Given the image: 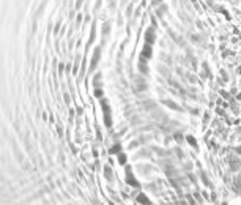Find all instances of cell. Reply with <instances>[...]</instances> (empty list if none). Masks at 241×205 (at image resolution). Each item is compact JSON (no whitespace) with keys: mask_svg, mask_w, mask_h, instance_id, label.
<instances>
[{"mask_svg":"<svg viewBox=\"0 0 241 205\" xmlns=\"http://www.w3.org/2000/svg\"><path fill=\"white\" fill-rule=\"evenodd\" d=\"M118 161H120V164H126V155L118 153Z\"/></svg>","mask_w":241,"mask_h":205,"instance_id":"8fae6325","label":"cell"},{"mask_svg":"<svg viewBox=\"0 0 241 205\" xmlns=\"http://www.w3.org/2000/svg\"><path fill=\"white\" fill-rule=\"evenodd\" d=\"M126 183L134 186V188H139V181L134 178V175L131 172V167H126Z\"/></svg>","mask_w":241,"mask_h":205,"instance_id":"7a4b0ae2","label":"cell"},{"mask_svg":"<svg viewBox=\"0 0 241 205\" xmlns=\"http://www.w3.org/2000/svg\"><path fill=\"white\" fill-rule=\"evenodd\" d=\"M142 57L143 59H151L153 57V51H151V44H148V43H145V46H143V49H142Z\"/></svg>","mask_w":241,"mask_h":205,"instance_id":"5b68a950","label":"cell"},{"mask_svg":"<svg viewBox=\"0 0 241 205\" xmlns=\"http://www.w3.org/2000/svg\"><path fill=\"white\" fill-rule=\"evenodd\" d=\"M236 153H239V155H241V145H239V147H236Z\"/></svg>","mask_w":241,"mask_h":205,"instance_id":"d6986e66","label":"cell"},{"mask_svg":"<svg viewBox=\"0 0 241 205\" xmlns=\"http://www.w3.org/2000/svg\"><path fill=\"white\" fill-rule=\"evenodd\" d=\"M99 55H101V49L99 48H95V52H93V59H91V65H90V71H93L98 65V60H99Z\"/></svg>","mask_w":241,"mask_h":205,"instance_id":"277c9868","label":"cell"},{"mask_svg":"<svg viewBox=\"0 0 241 205\" xmlns=\"http://www.w3.org/2000/svg\"><path fill=\"white\" fill-rule=\"evenodd\" d=\"M109 30H110V25H109V24H104V32H103V35H107Z\"/></svg>","mask_w":241,"mask_h":205,"instance_id":"5bb4252c","label":"cell"},{"mask_svg":"<svg viewBox=\"0 0 241 205\" xmlns=\"http://www.w3.org/2000/svg\"><path fill=\"white\" fill-rule=\"evenodd\" d=\"M137 202H139V203H151L150 200H148V197H147V196H143V194H139V196H137Z\"/></svg>","mask_w":241,"mask_h":205,"instance_id":"9c48e42d","label":"cell"},{"mask_svg":"<svg viewBox=\"0 0 241 205\" xmlns=\"http://www.w3.org/2000/svg\"><path fill=\"white\" fill-rule=\"evenodd\" d=\"M99 102H101V107H103V112H104V125H106L107 128H110V126H112V118H110V107H109L107 101H106L104 98H101Z\"/></svg>","mask_w":241,"mask_h":205,"instance_id":"6da1fadb","label":"cell"},{"mask_svg":"<svg viewBox=\"0 0 241 205\" xmlns=\"http://www.w3.org/2000/svg\"><path fill=\"white\" fill-rule=\"evenodd\" d=\"M236 98H238V99H239V101H241V93H239V95H238V96H236Z\"/></svg>","mask_w":241,"mask_h":205,"instance_id":"ffe728a7","label":"cell"},{"mask_svg":"<svg viewBox=\"0 0 241 205\" xmlns=\"http://www.w3.org/2000/svg\"><path fill=\"white\" fill-rule=\"evenodd\" d=\"M80 5H82V0H77V2H76V8H79Z\"/></svg>","mask_w":241,"mask_h":205,"instance_id":"ac0fdd59","label":"cell"},{"mask_svg":"<svg viewBox=\"0 0 241 205\" xmlns=\"http://www.w3.org/2000/svg\"><path fill=\"white\" fill-rule=\"evenodd\" d=\"M120 152H122V147H120V144L114 145V147H112V148H110V150H109V153H110V155H118Z\"/></svg>","mask_w":241,"mask_h":205,"instance_id":"ba28073f","label":"cell"},{"mask_svg":"<svg viewBox=\"0 0 241 205\" xmlns=\"http://www.w3.org/2000/svg\"><path fill=\"white\" fill-rule=\"evenodd\" d=\"M104 172H106V178L110 180V177H112V175H110V169H109V167H104Z\"/></svg>","mask_w":241,"mask_h":205,"instance_id":"4fadbf2b","label":"cell"},{"mask_svg":"<svg viewBox=\"0 0 241 205\" xmlns=\"http://www.w3.org/2000/svg\"><path fill=\"white\" fill-rule=\"evenodd\" d=\"M139 71L142 74H148V66H147V59H140L139 60Z\"/></svg>","mask_w":241,"mask_h":205,"instance_id":"52a82bcc","label":"cell"},{"mask_svg":"<svg viewBox=\"0 0 241 205\" xmlns=\"http://www.w3.org/2000/svg\"><path fill=\"white\" fill-rule=\"evenodd\" d=\"M154 41H156V33H154L153 27H150V29H147V32H145V43L153 44Z\"/></svg>","mask_w":241,"mask_h":205,"instance_id":"3957f363","label":"cell"},{"mask_svg":"<svg viewBox=\"0 0 241 205\" xmlns=\"http://www.w3.org/2000/svg\"><path fill=\"white\" fill-rule=\"evenodd\" d=\"M164 10H167V6H161L159 10H158V16H162V13H164Z\"/></svg>","mask_w":241,"mask_h":205,"instance_id":"9a60e30c","label":"cell"},{"mask_svg":"<svg viewBox=\"0 0 241 205\" xmlns=\"http://www.w3.org/2000/svg\"><path fill=\"white\" fill-rule=\"evenodd\" d=\"M175 139H177L178 142H181V134H175Z\"/></svg>","mask_w":241,"mask_h":205,"instance_id":"e0dca14e","label":"cell"},{"mask_svg":"<svg viewBox=\"0 0 241 205\" xmlns=\"http://www.w3.org/2000/svg\"><path fill=\"white\" fill-rule=\"evenodd\" d=\"M162 104H164V106H167V107H170V109H173V110H178V112H181V110H183L178 104H175V102H173V101H170V99H164V101H162Z\"/></svg>","mask_w":241,"mask_h":205,"instance_id":"8992f818","label":"cell"},{"mask_svg":"<svg viewBox=\"0 0 241 205\" xmlns=\"http://www.w3.org/2000/svg\"><path fill=\"white\" fill-rule=\"evenodd\" d=\"M131 10H132V5H129V6H128V11H126L128 16H131Z\"/></svg>","mask_w":241,"mask_h":205,"instance_id":"2e32d148","label":"cell"},{"mask_svg":"<svg viewBox=\"0 0 241 205\" xmlns=\"http://www.w3.org/2000/svg\"><path fill=\"white\" fill-rule=\"evenodd\" d=\"M186 141H188L189 145H192L194 148H197V141L194 139V136H186Z\"/></svg>","mask_w":241,"mask_h":205,"instance_id":"30bf717a","label":"cell"},{"mask_svg":"<svg viewBox=\"0 0 241 205\" xmlns=\"http://www.w3.org/2000/svg\"><path fill=\"white\" fill-rule=\"evenodd\" d=\"M202 181H203V183H205L207 186H211V183H210V180L207 178V175H205V174H202Z\"/></svg>","mask_w":241,"mask_h":205,"instance_id":"7c38bea8","label":"cell"}]
</instances>
